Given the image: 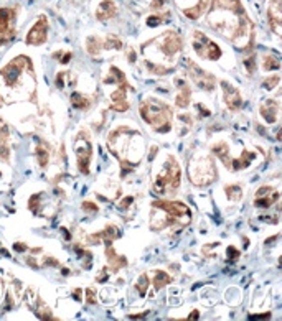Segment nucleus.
Instances as JSON below:
<instances>
[{
  "label": "nucleus",
  "mask_w": 282,
  "mask_h": 321,
  "mask_svg": "<svg viewBox=\"0 0 282 321\" xmlns=\"http://www.w3.org/2000/svg\"><path fill=\"white\" fill-rule=\"evenodd\" d=\"M96 280L98 282H106L108 280V269H102L101 274H99V277H96Z\"/></svg>",
  "instance_id": "nucleus-37"
},
{
  "label": "nucleus",
  "mask_w": 282,
  "mask_h": 321,
  "mask_svg": "<svg viewBox=\"0 0 282 321\" xmlns=\"http://www.w3.org/2000/svg\"><path fill=\"white\" fill-rule=\"evenodd\" d=\"M82 209H84V211H88V213H96L99 208L94 203H91V201H84V203H82Z\"/></svg>",
  "instance_id": "nucleus-33"
},
{
  "label": "nucleus",
  "mask_w": 282,
  "mask_h": 321,
  "mask_svg": "<svg viewBox=\"0 0 282 321\" xmlns=\"http://www.w3.org/2000/svg\"><path fill=\"white\" fill-rule=\"evenodd\" d=\"M224 193L231 201H240V199L242 198V188L240 185H226Z\"/></svg>",
  "instance_id": "nucleus-29"
},
{
  "label": "nucleus",
  "mask_w": 282,
  "mask_h": 321,
  "mask_svg": "<svg viewBox=\"0 0 282 321\" xmlns=\"http://www.w3.org/2000/svg\"><path fill=\"white\" fill-rule=\"evenodd\" d=\"M192 211L186 204L180 201H170V199H157L152 203L150 213V229L160 232L164 229L174 228L176 226L182 229L190 223Z\"/></svg>",
  "instance_id": "nucleus-3"
},
{
  "label": "nucleus",
  "mask_w": 282,
  "mask_h": 321,
  "mask_svg": "<svg viewBox=\"0 0 282 321\" xmlns=\"http://www.w3.org/2000/svg\"><path fill=\"white\" fill-rule=\"evenodd\" d=\"M198 315H200V312H198V310H195V312H192V315L188 317V320H198Z\"/></svg>",
  "instance_id": "nucleus-42"
},
{
  "label": "nucleus",
  "mask_w": 282,
  "mask_h": 321,
  "mask_svg": "<svg viewBox=\"0 0 282 321\" xmlns=\"http://www.w3.org/2000/svg\"><path fill=\"white\" fill-rule=\"evenodd\" d=\"M162 20H164L162 16L157 15V13H154V15H150V16H148V18H147V25H150V26H157Z\"/></svg>",
  "instance_id": "nucleus-32"
},
{
  "label": "nucleus",
  "mask_w": 282,
  "mask_h": 321,
  "mask_svg": "<svg viewBox=\"0 0 282 321\" xmlns=\"http://www.w3.org/2000/svg\"><path fill=\"white\" fill-rule=\"evenodd\" d=\"M188 178L195 186H210L218 178L216 165L212 155L198 152L188 160Z\"/></svg>",
  "instance_id": "nucleus-6"
},
{
  "label": "nucleus",
  "mask_w": 282,
  "mask_h": 321,
  "mask_svg": "<svg viewBox=\"0 0 282 321\" xmlns=\"http://www.w3.org/2000/svg\"><path fill=\"white\" fill-rule=\"evenodd\" d=\"M15 21H16V13L14 8H8V7L0 8V46L12 41L15 38V33H16Z\"/></svg>",
  "instance_id": "nucleus-10"
},
{
  "label": "nucleus",
  "mask_w": 282,
  "mask_h": 321,
  "mask_svg": "<svg viewBox=\"0 0 282 321\" xmlns=\"http://www.w3.org/2000/svg\"><path fill=\"white\" fill-rule=\"evenodd\" d=\"M0 158L8 162L10 158V135H8V127L0 119Z\"/></svg>",
  "instance_id": "nucleus-21"
},
{
  "label": "nucleus",
  "mask_w": 282,
  "mask_h": 321,
  "mask_svg": "<svg viewBox=\"0 0 282 321\" xmlns=\"http://www.w3.org/2000/svg\"><path fill=\"white\" fill-rule=\"evenodd\" d=\"M186 64H188V73H190L193 82H195L198 87H202V89L212 92L214 89V77L212 74H208L206 71H203L202 68H198L190 59L186 61Z\"/></svg>",
  "instance_id": "nucleus-11"
},
{
  "label": "nucleus",
  "mask_w": 282,
  "mask_h": 321,
  "mask_svg": "<svg viewBox=\"0 0 282 321\" xmlns=\"http://www.w3.org/2000/svg\"><path fill=\"white\" fill-rule=\"evenodd\" d=\"M246 69L250 71V73L252 74L254 73V58H251V59H248L246 61Z\"/></svg>",
  "instance_id": "nucleus-39"
},
{
  "label": "nucleus",
  "mask_w": 282,
  "mask_h": 321,
  "mask_svg": "<svg viewBox=\"0 0 282 321\" xmlns=\"http://www.w3.org/2000/svg\"><path fill=\"white\" fill-rule=\"evenodd\" d=\"M46 36H48V20L45 16H40V18L36 20V23L32 26L28 35H26V43L35 46L42 45V43L46 41Z\"/></svg>",
  "instance_id": "nucleus-15"
},
{
  "label": "nucleus",
  "mask_w": 282,
  "mask_h": 321,
  "mask_svg": "<svg viewBox=\"0 0 282 321\" xmlns=\"http://www.w3.org/2000/svg\"><path fill=\"white\" fill-rule=\"evenodd\" d=\"M278 201H279V191L274 190V188L269 185L261 186L256 195H254V206L262 208V209L270 208Z\"/></svg>",
  "instance_id": "nucleus-14"
},
{
  "label": "nucleus",
  "mask_w": 282,
  "mask_h": 321,
  "mask_svg": "<svg viewBox=\"0 0 282 321\" xmlns=\"http://www.w3.org/2000/svg\"><path fill=\"white\" fill-rule=\"evenodd\" d=\"M175 86H178V89H180V92L176 94V97H175V104L184 109L190 104V97H192L190 86H188L185 81H176V79H175Z\"/></svg>",
  "instance_id": "nucleus-22"
},
{
  "label": "nucleus",
  "mask_w": 282,
  "mask_h": 321,
  "mask_svg": "<svg viewBox=\"0 0 282 321\" xmlns=\"http://www.w3.org/2000/svg\"><path fill=\"white\" fill-rule=\"evenodd\" d=\"M148 285H150V280H148V277L144 274L136 282V290H139V293L144 297V295H146V292L148 290Z\"/></svg>",
  "instance_id": "nucleus-30"
},
{
  "label": "nucleus",
  "mask_w": 282,
  "mask_h": 321,
  "mask_svg": "<svg viewBox=\"0 0 282 321\" xmlns=\"http://www.w3.org/2000/svg\"><path fill=\"white\" fill-rule=\"evenodd\" d=\"M144 46L160 53L165 61H168L170 64H174L176 61L178 54L182 53V48H184L180 35H176L175 31H165L164 35H160L154 41L146 43Z\"/></svg>",
  "instance_id": "nucleus-7"
},
{
  "label": "nucleus",
  "mask_w": 282,
  "mask_h": 321,
  "mask_svg": "<svg viewBox=\"0 0 282 321\" xmlns=\"http://www.w3.org/2000/svg\"><path fill=\"white\" fill-rule=\"evenodd\" d=\"M212 152L214 157H218L221 162L224 163V167L226 168H230V165H231V157H230V147H228V143H224V142H220V143H214V145L212 147Z\"/></svg>",
  "instance_id": "nucleus-24"
},
{
  "label": "nucleus",
  "mask_w": 282,
  "mask_h": 321,
  "mask_svg": "<svg viewBox=\"0 0 282 321\" xmlns=\"http://www.w3.org/2000/svg\"><path fill=\"white\" fill-rule=\"evenodd\" d=\"M70 101H71V106H73L74 109H78V110H86L91 106V99L88 96H84L82 92H73L70 97Z\"/></svg>",
  "instance_id": "nucleus-25"
},
{
  "label": "nucleus",
  "mask_w": 282,
  "mask_h": 321,
  "mask_svg": "<svg viewBox=\"0 0 282 321\" xmlns=\"http://www.w3.org/2000/svg\"><path fill=\"white\" fill-rule=\"evenodd\" d=\"M178 8L184 12L188 18H198L202 13L206 12L210 0H175Z\"/></svg>",
  "instance_id": "nucleus-12"
},
{
  "label": "nucleus",
  "mask_w": 282,
  "mask_h": 321,
  "mask_svg": "<svg viewBox=\"0 0 282 321\" xmlns=\"http://www.w3.org/2000/svg\"><path fill=\"white\" fill-rule=\"evenodd\" d=\"M221 87H223V99H224V104L228 106L230 110H238V109H241L242 106V97H241V94L240 91L236 89V87H233L231 84H228V82H221Z\"/></svg>",
  "instance_id": "nucleus-16"
},
{
  "label": "nucleus",
  "mask_w": 282,
  "mask_h": 321,
  "mask_svg": "<svg viewBox=\"0 0 282 321\" xmlns=\"http://www.w3.org/2000/svg\"><path fill=\"white\" fill-rule=\"evenodd\" d=\"M268 21L276 36L282 35V0H270L268 5Z\"/></svg>",
  "instance_id": "nucleus-13"
},
{
  "label": "nucleus",
  "mask_w": 282,
  "mask_h": 321,
  "mask_svg": "<svg viewBox=\"0 0 282 321\" xmlns=\"http://www.w3.org/2000/svg\"><path fill=\"white\" fill-rule=\"evenodd\" d=\"M14 247H15V251H16V252H25V251H26V246H25V244H22V242H16V244H15Z\"/></svg>",
  "instance_id": "nucleus-40"
},
{
  "label": "nucleus",
  "mask_w": 282,
  "mask_h": 321,
  "mask_svg": "<svg viewBox=\"0 0 282 321\" xmlns=\"http://www.w3.org/2000/svg\"><path fill=\"white\" fill-rule=\"evenodd\" d=\"M86 303H90V305L96 303V300H94V292H92V289H88L86 290Z\"/></svg>",
  "instance_id": "nucleus-36"
},
{
  "label": "nucleus",
  "mask_w": 282,
  "mask_h": 321,
  "mask_svg": "<svg viewBox=\"0 0 282 321\" xmlns=\"http://www.w3.org/2000/svg\"><path fill=\"white\" fill-rule=\"evenodd\" d=\"M43 264L45 265H52V267H60V262L56 259H52V257H45L43 259Z\"/></svg>",
  "instance_id": "nucleus-35"
},
{
  "label": "nucleus",
  "mask_w": 282,
  "mask_h": 321,
  "mask_svg": "<svg viewBox=\"0 0 282 321\" xmlns=\"http://www.w3.org/2000/svg\"><path fill=\"white\" fill-rule=\"evenodd\" d=\"M279 102L274 101V99H268V101H264L261 104V107H259V114H261V117L266 120L269 124H274L278 122L279 119Z\"/></svg>",
  "instance_id": "nucleus-17"
},
{
  "label": "nucleus",
  "mask_w": 282,
  "mask_h": 321,
  "mask_svg": "<svg viewBox=\"0 0 282 321\" xmlns=\"http://www.w3.org/2000/svg\"><path fill=\"white\" fill-rule=\"evenodd\" d=\"M35 157L38 160V163H40V167L45 168L50 162V147L46 143H38L35 148Z\"/></svg>",
  "instance_id": "nucleus-27"
},
{
  "label": "nucleus",
  "mask_w": 282,
  "mask_h": 321,
  "mask_svg": "<svg viewBox=\"0 0 282 321\" xmlns=\"http://www.w3.org/2000/svg\"><path fill=\"white\" fill-rule=\"evenodd\" d=\"M118 15V5L114 3V0H102L96 8V16L98 20L106 21L109 18H114Z\"/></svg>",
  "instance_id": "nucleus-20"
},
{
  "label": "nucleus",
  "mask_w": 282,
  "mask_h": 321,
  "mask_svg": "<svg viewBox=\"0 0 282 321\" xmlns=\"http://www.w3.org/2000/svg\"><path fill=\"white\" fill-rule=\"evenodd\" d=\"M279 59L274 56L272 53H266L262 56V68L266 69V71H272V69H279Z\"/></svg>",
  "instance_id": "nucleus-28"
},
{
  "label": "nucleus",
  "mask_w": 282,
  "mask_h": 321,
  "mask_svg": "<svg viewBox=\"0 0 282 321\" xmlns=\"http://www.w3.org/2000/svg\"><path fill=\"white\" fill-rule=\"evenodd\" d=\"M119 237V229L116 226L109 224L106 226V229L98 232V234H92L90 236V244H101V242H106V246L112 244V241H116Z\"/></svg>",
  "instance_id": "nucleus-18"
},
{
  "label": "nucleus",
  "mask_w": 282,
  "mask_h": 321,
  "mask_svg": "<svg viewBox=\"0 0 282 321\" xmlns=\"http://www.w3.org/2000/svg\"><path fill=\"white\" fill-rule=\"evenodd\" d=\"M182 183V170L178 162L168 155L154 175V191L157 195H174Z\"/></svg>",
  "instance_id": "nucleus-5"
},
{
  "label": "nucleus",
  "mask_w": 282,
  "mask_h": 321,
  "mask_svg": "<svg viewBox=\"0 0 282 321\" xmlns=\"http://www.w3.org/2000/svg\"><path fill=\"white\" fill-rule=\"evenodd\" d=\"M148 275H150L148 277V280H150V284L154 285V289L156 290L164 289L165 285H168L170 282H172V277H170L167 272H164V270H152Z\"/></svg>",
  "instance_id": "nucleus-23"
},
{
  "label": "nucleus",
  "mask_w": 282,
  "mask_h": 321,
  "mask_svg": "<svg viewBox=\"0 0 282 321\" xmlns=\"http://www.w3.org/2000/svg\"><path fill=\"white\" fill-rule=\"evenodd\" d=\"M74 153H76V162H78V168L82 175H90L91 168V157H92V145H91V137L86 130H81L74 138Z\"/></svg>",
  "instance_id": "nucleus-8"
},
{
  "label": "nucleus",
  "mask_w": 282,
  "mask_h": 321,
  "mask_svg": "<svg viewBox=\"0 0 282 321\" xmlns=\"http://www.w3.org/2000/svg\"><path fill=\"white\" fill-rule=\"evenodd\" d=\"M26 264H28V265H32V267H35V269H38V267H40V265H38V264H36V260H35V259H32V257H28V259H26Z\"/></svg>",
  "instance_id": "nucleus-41"
},
{
  "label": "nucleus",
  "mask_w": 282,
  "mask_h": 321,
  "mask_svg": "<svg viewBox=\"0 0 282 321\" xmlns=\"http://www.w3.org/2000/svg\"><path fill=\"white\" fill-rule=\"evenodd\" d=\"M86 49H88V53H90L91 56H96V54L101 53L102 49H106V48H104V38L90 36L86 40Z\"/></svg>",
  "instance_id": "nucleus-26"
},
{
  "label": "nucleus",
  "mask_w": 282,
  "mask_h": 321,
  "mask_svg": "<svg viewBox=\"0 0 282 321\" xmlns=\"http://www.w3.org/2000/svg\"><path fill=\"white\" fill-rule=\"evenodd\" d=\"M130 203H132V196H127V198H126V201L122 199V203H120L119 206H120V209H127V208H129V204H130Z\"/></svg>",
  "instance_id": "nucleus-38"
},
{
  "label": "nucleus",
  "mask_w": 282,
  "mask_h": 321,
  "mask_svg": "<svg viewBox=\"0 0 282 321\" xmlns=\"http://www.w3.org/2000/svg\"><path fill=\"white\" fill-rule=\"evenodd\" d=\"M140 117L157 134H167L172 129L174 110L167 102L157 97H147L140 102Z\"/></svg>",
  "instance_id": "nucleus-4"
},
{
  "label": "nucleus",
  "mask_w": 282,
  "mask_h": 321,
  "mask_svg": "<svg viewBox=\"0 0 282 321\" xmlns=\"http://www.w3.org/2000/svg\"><path fill=\"white\" fill-rule=\"evenodd\" d=\"M208 23L238 46L244 48L246 43L251 45L254 40V25L242 8L241 0H212Z\"/></svg>",
  "instance_id": "nucleus-1"
},
{
  "label": "nucleus",
  "mask_w": 282,
  "mask_h": 321,
  "mask_svg": "<svg viewBox=\"0 0 282 321\" xmlns=\"http://www.w3.org/2000/svg\"><path fill=\"white\" fill-rule=\"evenodd\" d=\"M240 256H241V252L238 251L236 247H233V246L228 247V259H230V260H236Z\"/></svg>",
  "instance_id": "nucleus-34"
},
{
  "label": "nucleus",
  "mask_w": 282,
  "mask_h": 321,
  "mask_svg": "<svg viewBox=\"0 0 282 321\" xmlns=\"http://www.w3.org/2000/svg\"><path fill=\"white\" fill-rule=\"evenodd\" d=\"M192 45H193V49L198 53V56L210 59V61H216V59L221 56V49L216 43L213 40H210L204 33L198 31V30L192 31Z\"/></svg>",
  "instance_id": "nucleus-9"
},
{
  "label": "nucleus",
  "mask_w": 282,
  "mask_h": 321,
  "mask_svg": "<svg viewBox=\"0 0 282 321\" xmlns=\"http://www.w3.org/2000/svg\"><path fill=\"white\" fill-rule=\"evenodd\" d=\"M279 81H280V77L279 76H270V77H266V81H264V87L266 89H274L276 86L279 84Z\"/></svg>",
  "instance_id": "nucleus-31"
},
{
  "label": "nucleus",
  "mask_w": 282,
  "mask_h": 321,
  "mask_svg": "<svg viewBox=\"0 0 282 321\" xmlns=\"http://www.w3.org/2000/svg\"><path fill=\"white\" fill-rule=\"evenodd\" d=\"M108 145L110 153L122 163V176L139 163L144 153V138L139 130L129 127H119L112 130L108 138Z\"/></svg>",
  "instance_id": "nucleus-2"
},
{
  "label": "nucleus",
  "mask_w": 282,
  "mask_h": 321,
  "mask_svg": "<svg viewBox=\"0 0 282 321\" xmlns=\"http://www.w3.org/2000/svg\"><path fill=\"white\" fill-rule=\"evenodd\" d=\"M106 257H108V269L112 274H118L120 269L127 265V259L124 256H119V254L110 247V244L106 246Z\"/></svg>",
  "instance_id": "nucleus-19"
}]
</instances>
